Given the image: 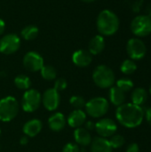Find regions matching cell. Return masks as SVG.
<instances>
[{
    "mask_svg": "<svg viewBox=\"0 0 151 152\" xmlns=\"http://www.w3.org/2000/svg\"><path fill=\"white\" fill-rule=\"evenodd\" d=\"M116 118L120 125L126 128H136L142 125L144 119V110L142 106L132 102L124 103L117 107Z\"/></svg>",
    "mask_w": 151,
    "mask_h": 152,
    "instance_id": "6da1fadb",
    "label": "cell"
},
{
    "mask_svg": "<svg viewBox=\"0 0 151 152\" xmlns=\"http://www.w3.org/2000/svg\"><path fill=\"white\" fill-rule=\"evenodd\" d=\"M120 26L118 16L111 10H102L97 16L96 27L101 36L110 37L115 35Z\"/></svg>",
    "mask_w": 151,
    "mask_h": 152,
    "instance_id": "7a4b0ae2",
    "label": "cell"
},
{
    "mask_svg": "<svg viewBox=\"0 0 151 152\" xmlns=\"http://www.w3.org/2000/svg\"><path fill=\"white\" fill-rule=\"evenodd\" d=\"M93 80L98 87L106 89L114 86L116 77L114 71L109 67L107 65H99L93 72Z\"/></svg>",
    "mask_w": 151,
    "mask_h": 152,
    "instance_id": "3957f363",
    "label": "cell"
},
{
    "mask_svg": "<svg viewBox=\"0 0 151 152\" xmlns=\"http://www.w3.org/2000/svg\"><path fill=\"white\" fill-rule=\"evenodd\" d=\"M19 103L12 96H7L0 100V121L9 122L17 116Z\"/></svg>",
    "mask_w": 151,
    "mask_h": 152,
    "instance_id": "277c9868",
    "label": "cell"
},
{
    "mask_svg": "<svg viewBox=\"0 0 151 152\" xmlns=\"http://www.w3.org/2000/svg\"><path fill=\"white\" fill-rule=\"evenodd\" d=\"M109 104L107 99L103 97H95L85 103V113L92 118H99L107 114Z\"/></svg>",
    "mask_w": 151,
    "mask_h": 152,
    "instance_id": "5b68a950",
    "label": "cell"
},
{
    "mask_svg": "<svg viewBox=\"0 0 151 152\" xmlns=\"http://www.w3.org/2000/svg\"><path fill=\"white\" fill-rule=\"evenodd\" d=\"M132 33L136 37H144L151 34V18L147 14L135 16L130 25Z\"/></svg>",
    "mask_w": 151,
    "mask_h": 152,
    "instance_id": "8992f818",
    "label": "cell"
},
{
    "mask_svg": "<svg viewBox=\"0 0 151 152\" xmlns=\"http://www.w3.org/2000/svg\"><path fill=\"white\" fill-rule=\"evenodd\" d=\"M42 103V95L36 89H28L25 91L21 99V107L25 112H35Z\"/></svg>",
    "mask_w": 151,
    "mask_h": 152,
    "instance_id": "52a82bcc",
    "label": "cell"
},
{
    "mask_svg": "<svg viewBox=\"0 0 151 152\" xmlns=\"http://www.w3.org/2000/svg\"><path fill=\"white\" fill-rule=\"evenodd\" d=\"M126 52L131 60L140 61L145 57L147 46L141 38L132 37L126 43Z\"/></svg>",
    "mask_w": 151,
    "mask_h": 152,
    "instance_id": "ba28073f",
    "label": "cell"
},
{
    "mask_svg": "<svg viewBox=\"0 0 151 152\" xmlns=\"http://www.w3.org/2000/svg\"><path fill=\"white\" fill-rule=\"evenodd\" d=\"M20 47V38L13 33L6 34L0 38V53L12 54Z\"/></svg>",
    "mask_w": 151,
    "mask_h": 152,
    "instance_id": "9c48e42d",
    "label": "cell"
},
{
    "mask_svg": "<svg viewBox=\"0 0 151 152\" xmlns=\"http://www.w3.org/2000/svg\"><path fill=\"white\" fill-rule=\"evenodd\" d=\"M97 134L103 138H109L114 135L117 130V126L116 122L111 118H101L97 123H95V128Z\"/></svg>",
    "mask_w": 151,
    "mask_h": 152,
    "instance_id": "30bf717a",
    "label": "cell"
},
{
    "mask_svg": "<svg viewBox=\"0 0 151 152\" xmlns=\"http://www.w3.org/2000/svg\"><path fill=\"white\" fill-rule=\"evenodd\" d=\"M23 66L30 72L40 71L44 66V59L36 52H28L23 57Z\"/></svg>",
    "mask_w": 151,
    "mask_h": 152,
    "instance_id": "8fae6325",
    "label": "cell"
},
{
    "mask_svg": "<svg viewBox=\"0 0 151 152\" xmlns=\"http://www.w3.org/2000/svg\"><path fill=\"white\" fill-rule=\"evenodd\" d=\"M60 94L54 88H48L42 95V103L48 111H54L60 105Z\"/></svg>",
    "mask_w": 151,
    "mask_h": 152,
    "instance_id": "7c38bea8",
    "label": "cell"
},
{
    "mask_svg": "<svg viewBox=\"0 0 151 152\" xmlns=\"http://www.w3.org/2000/svg\"><path fill=\"white\" fill-rule=\"evenodd\" d=\"M93 61V55L86 50H77L72 55L73 63L79 68L88 67Z\"/></svg>",
    "mask_w": 151,
    "mask_h": 152,
    "instance_id": "4fadbf2b",
    "label": "cell"
},
{
    "mask_svg": "<svg viewBox=\"0 0 151 152\" xmlns=\"http://www.w3.org/2000/svg\"><path fill=\"white\" fill-rule=\"evenodd\" d=\"M86 122V113L83 110H74L68 117L67 123L70 127H81Z\"/></svg>",
    "mask_w": 151,
    "mask_h": 152,
    "instance_id": "5bb4252c",
    "label": "cell"
},
{
    "mask_svg": "<svg viewBox=\"0 0 151 152\" xmlns=\"http://www.w3.org/2000/svg\"><path fill=\"white\" fill-rule=\"evenodd\" d=\"M67 120L64 115L61 112H56L53 114L48 119L49 128L53 132H61L66 126Z\"/></svg>",
    "mask_w": 151,
    "mask_h": 152,
    "instance_id": "9a60e30c",
    "label": "cell"
},
{
    "mask_svg": "<svg viewBox=\"0 0 151 152\" xmlns=\"http://www.w3.org/2000/svg\"><path fill=\"white\" fill-rule=\"evenodd\" d=\"M91 152H112L111 145L107 138L94 137L91 142Z\"/></svg>",
    "mask_w": 151,
    "mask_h": 152,
    "instance_id": "2e32d148",
    "label": "cell"
},
{
    "mask_svg": "<svg viewBox=\"0 0 151 152\" xmlns=\"http://www.w3.org/2000/svg\"><path fill=\"white\" fill-rule=\"evenodd\" d=\"M43 128V124L39 119H31L25 123L23 126V133L26 136L35 137L37 135Z\"/></svg>",
    "mask_w": 151,
    "mask_h": 152,
    "instance_id": "e0dca14e",
    "label": "cell"
},
{
    "mask_svg": "<svg viewBox=\"0 0 151 152\" xmlns=\"http://www.w3.org/2000/svg\"><path fill=\"white\" fill-rule=\"evenodd\" d=\"M105 49V39L101 35L94 36L89 42L88 52L92 55H97L103 52Z\"/></svg>",
    "mask_w": 151,
    "mask_h": 152,
    "instance_id": "ac0fdd59",
    "label": "cell"
},
{
    "mask_svg": "<svg viewBox=\"0 0 151 152\" xmlns=\"http://www.w3.org/2000/svg\"><path fill=\"white\" fill-rule=\"evenodd\" d=\"M74 139L77 145H81L83 147L90 145L93 140L90 132L83 127L76 128L74 131Z\"/></svg>",
    "mask_w": 151,
    "mask_h": 152,
    "instance_id": "d6986e66",
    "label": "cell"
},
{
    "mask_svg": "<svg viewBox=\"0 0 151 152\" xmlns=\"http://www.w3.org/2000/svg\"><path fill=\"white\" fill-rule=\"evenodd\" d=\"M109 97L110 102L117 107L124 104L125 102V93H124L118 87L114 86L109 88Z\"/></svg>",
    "mask_w": 151,
    "mask_h": 152,
    "instance_id": "ffe728a7",
    "label": "cell"
},
{
    "mask_svg": "<svg viewBox=\"0 0 151 152\" xmlns=\"http://www.w3.org/2000/svg\"><path fill=\"white\" fill-rule=\"evenodd\" d=\"M132 103L142 106L148 100V92L143 87H137L133 90L131 94Z\"/></svg>",
    "mask_w": 151,
    "mask_h": 152,
    "instance_id": "44dd1931",
    "label": "cell"
},
{
    "mask_svg": "<svg viewBox=\"0 0 151 152\" xmlns=\"http://www.w3.org/2000/svg\"><path fill=\"white\" fill-rule=\"evenodd\" d=\"M14 85L20 90H28L31 86L30 78L23 74H20L14 78Z\"/></svg>",
    "mask_w": 151,
    "mask_h": 152,
    "instance_id": "7402d4cb",
    "label": "cell"
},
{
    "mask_svg": "<svg viewBox=\"0 0 151 152\" xmlns=\"http://www.w3.org/2000/svg\"><path fill=\"white\" fill-rule=\"evenodd\" d=\"M38 28L35 25H28L25 28H23V29L20 32L21 37L25 39V40H33L35 39L37 36H38Z\"/></svg>",
    "mask_w": 151,
    "mask_h": 152,
    "instance_id": "603a6c76",
    "label": "cell"
},
{
    "mask_svg": "<svg viewBox=\"0 0 151 152\" xmlns=\"http://www.w3.org/2000/svg\"><path fill=\"white\" fill-rule=\"evenodd\" d=\"M41 77L47 81H52L56 79L57 77V71L54 67L50 65H44L43 68L40 69Z\"/></svg>",
    "mask_w": 151,
    "mask_h": 152,
    "instance_id": "cb8c5ba5",
    "label": "cell"
},
{
    "mask_svg": "<svg viewBox=\"0 0 151 152\" xmlns=\"http://www.w3.org/2000/svg\"><path fill=\"white\" fill-rule=\"evenodd\" d=\"M137 69V64L134 61L131 59L125 60L120 66V70L125 75H131L133 74Z\"/></svg>",
    "mask_w": 151,
    "mask_h": 152,
    "instance_id": "d4e9b609",
    "label": "cell"
},
{
    "mask_svg": "<svg viewBox=\"0 0 151 152\" xmlns=\"http://www.w3.org/2000/svg\"><path fill=\"white\" fill-rule=\"evenodd\" d=\"M133 82L129 78H120L116 82V86L122 90L124 93H127L133 88Z\"/></svg>",
    "mask_w": 151,
    "mask_h": 152,
    "instance_id": "484cf974",
    "label": "cell"
},
{
    "mask_svg": "<svg viewBox=\"0 0 151 152\" xmlns=\"http://www.w3.org/2000/svg\"><path fill=\"white\" fill-rule=\"evenodd\" d=\"M111 148L112 149H119L121 147H123V145L125 142V140L124 138L123 135L120 134H114L110 137V139L109 140Z\"/></svg>",
    "mask_w": 151,
    "mask_h": 152,
    "instance_id": "4316f807",
    "label": "cell"
},
{
    "mask_svg": "<svg viewBox=\"0 0 151 152\" xmlns=\"http://www.w3.org/2000/svg\"><path fill=\"white\" fill-rule=\"evenodd\" d=\"M85 101L82 96L75 95L72 96L69 99V104L75 109V110H82L85 106Z\"/></svg>",
    "mask_w": 151,
    "mask_h": 152,
    "instance_id": "83f0119b",
    "label": "cell"
},
{
    "mask_svg": "<svg viewBox=\"0 0 151 152\" xmlns=\"http://www.w3.org/2000/svg\"><path fill=\"white\" fill-rule=\"evenodd\" d=\"M67 86H68V83H67L66 79H64V78H57V79H55L53 88L55 90H57L58 92L65 90L67 88Z\"/></svg>",
    "mask_w": 151,
    "mask_h": 152,
    "instance_id": "f1b7e54d",
    "label": "cell"
},
{
    "mask_svg": "<svg viewBox=\"0 0 151 152\" xmlns=\"http://www.w3.org/2000/svg\"><path fill=\"white\" fill-rule=\"evenodd\" d=\"M62 152H80V148L77 143L69 142L63 147Z\"/></svg>",
    "mask_w": 151,
    "mask_h": 152,
    "instance_id": "f546056e",
    "label": "cell"
},
{
    "mask_svg": "<svg viewBox=\"0 0 151 152\" xmlns=\"http://www.w3.org/2000/svg\"><path fill=\"white\" fill-rule=\"evenodd\" d=\"M142 6H143V0H136L133 2V4L132 5V10H133V12L138 13L142 10Z\"/></svg>",
    "mask_w": 151,
    "mask_h": 152,
    "instance_id": "4dcf8cb0",
    "label": "cell"
},
{
    "mask_svg": "<svg viewBox=\"0 0 151 152\" xmlns=\"http://www.w3.org/2000/svg\"><path fill=\"white\" fill-rule=\"evenodd\" d=\"M140 151V147L137 143L133 142V143H131L127 146L126 148V151L125 152H139Z\"/></svg>",
    "mask_w": 151,
    "mask_h": 152,
    "instance_id": "1f68e13d",
    "label": "cell"
},
{
    "mask_svg": "<svg viewBox=\"0 0 151 152\" xmlns=\"http://www.w3.org/2000/svg\"><path fill=\"white\" fill-rule=\"evenodd\" d=\"M144 118H146L147 122L151 126V107L148 108V109L144 111Z\"/></svg>",
    "mask_w": 151,
    "mask_h": 152,
    "instance_id": "d6a6232c",
    "label": "cell"
},
{
    "mask_svg": "<svg viewBox=\"0 0 151 152\" xmlns=\"http://www.w3.org/2000/svg\"><path fill=\"white\" fill-rule=\"evenodd\" d=\"M85 129L88 130V131H91V130H93L95 128V124L93 123L92 121H88V122H85Z\"/></svg>",
    "mask_w": 151,
    "mask_h": 152,
    "instance_id": "836d02e7",
    "label": "cell"
},
{
    "mask_svg": "<svg viewBox=\"0 0 151 152\" xmlns=\"http://www.w3.org/2000/svg\"><path fill=\"white\" fill-rule=\"evenodd\" d=\"M28 136H22L20 139V145H23V146H25V145H27L28 144Z\"/></svg>",
    "mask_w": 151,
    "mask_h": 152,
    "instance_id": "e575fe53",
    "label": "cell"
},
{
    "mask_svg": "<svg viewBox=\"0 0 151 152\" xmlns=\"http://www.w3.org/2000/svg\"><path fill=\"white\" fill-rule=\"evenodd\" d=\"M4 29H5V23L2 19H0V36L4 33Z\"/></svg>",
    "mask_w": 151,
    "mask_h": 152,
    "instance_id": "d590c367",
    "label": "cell"
},
{
    "mask_svg": "<svg viewBox=\"0 0 151 152\" xmlns=\"http://www.w3.org/2000/svg\"><path fill=\"white\" fill-rule=\"evenodd\" d=\"M146 12H147V15H149V16L151 18V4H150V5L147 7Z\"/></svg>",
    "mask_w": 151,
    "mask_h": 152,
    "instance_id": "8d00e7d4",
    "label": "cell"
},
{
    "mask_svg": "<svg viewBox=\"0 0 151 152\" xmlns=\"http://www.w3.org/2000/svg\"><path fill=\"white\" fill-rule=\"evenodd\" d=\"M81 1H83L85 3H93V2H94L96 0H81Z\"/></svg>",
    "mask_w": 151,
    "mask_h": 152,
    "instance_id": "74e56055",
    "label": "cell"
},
{
    "mask_svg": "<svg viewBox=\"0 0 151 152\" xmlns=\"http://www.w3.org/2000/svg\"><path fill=\"white\" fill-rule=\"evenodd\" d=\"M149 92H150V94H151V85L150 86V88H149Z\"/></svg>",
    "mask_w": 151,
    "mask_h": 152,
    "instance_id": "f35d334b",
    "label": "cell"
},
{
    "mask_svg": "<svg viewBox=\"0 0 151 152\" xmlns=\"http://www.w3.org/2000/svg\"><path fill=\"white\" fill-rule=\"evenodd\" d=\"M0 134H1V130H0Z\"/></svg>",
    "mask_w": 151,
    "mask_h": 152,
    "instance_id": "ab89813d",
    "label": "cell"
}]
</instances>
